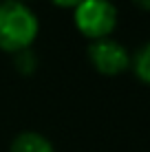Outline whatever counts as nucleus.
<instances>
[{"mask_svg":"<svg viewBox=\"0 0 150 152\" xmlns=\"http://www.w3.org/2000/svg\"><path fill=\"white\" fill-rule=\"evenodd\" d=\"M40 33L35 11L22 0H0V51L18 55L29 51Z\"/></svg>","mask_w":150,"mask_h":152,"instance_id":"f257e3e1","label":"nucleus"},{"mask_svg":"<svg viewBox=\"0 0 150 152\" xmlns=\"http://www.w3.org/2000/svg\"><path fill=\"white\" fill-rule=\"evenodd\" d=\"M117 9L110 0H82L73 9V24L89 42L110 38L117 27Z\"/></svg>","mask_w":150,"mask_h":152,"instance_id":"f03ea898","label":"nucleus"},{"mask_svg":"<svg viewBox=\"0 0 150 152\" xmlns=\"http://www.w3.org/2000/svg\"><path fill=\"white\" fill-rule=\"evenodd\" d=\"M86 55H89V62L93 69L108 77L121 75L124 71L130 69V53H128V49L113 38L91 42Z\"/></svg>","mask_w":150,"mask_h":152,"instance_id":"7ed1b4c3","label":"nucleus"},{"mask_svg":"<svg viewBox=\"0 0 150 152\" xmlns=\"http://www.w3.org/2000/svg\"><path fill=\"white\" fill-rule=\"evenodd\" d=\"M9 152H55V145L42 132L24 130V132H18L13 137L11 145H9Z\"/></svg>","mask_w":150,"mask_h":152,"instance_id":"20e7f679","label":"nucleus"},{"mask_svg":"<svg viewBox=\"0 0 150 152\" xmlns=\"http://www.w3.org/2000/svg\"><path fill=\"white\" fill-rule=\"evenodd\" d=\"M130 69L135 71L137 80L150 86V40L143 42L137 49V53L130 57Z\"/></svg>","mask_w":150,"mask_h":152,"instance_id":"39448f33","label":"nucleus"},{"mask_svg":"<svg viewBox=\"0 0 150 152\" xmlns=\"http://www.w3.org/2000/svg\"><path fill=\"white\" fill-rule=\"evenodd\" d=\"M15 69H18L20 73H24V75H29V73L35 71V55L33 51H22V53L15 55Z\"/></svg>","mask_w":150,"mask_h":152,"instance_id":"423d86ee","label":"nucleus"},{"mask_svg":"<svg viewBox=\"0 0 150 152\" xmlns=\"http://www.w3.org/2000/svg\"><path fill=\"white\" fill-rule=\"evenodd\" d=\"M51 2H53L55 7H60V9H75L82 0H51Z\"/></svg>","mask_w":150,"mask_h":152,"instance_id":"0eeeda50","label":"nucleus"},{"mask_svg":"<svg viewBox=\"0 0 150 152\" xmlns=\"http://www.w3.org/2000/svg\"><path fill=\"white\" fill-rule=\"evenodd\" d=\"M132 4L139 7L141 11H148V13H150V0H132Z\"/></svg>","mask_w":150,"mask_h":152,"instance_id":"6e6552de","label":"nucleus"},{"mask_svg":"<svg viewBox=\"0 0 150 152\" xmlns=\"http://www.w3.org/2000/svg\"><path fill=\"white\" fill-rule=\"evenodd\" d=\"M110 2H113V0H110Z\"/></svg>","mask_w":150,"mask_h":152,"instance_id":"1a4fd4ad","label":"nucleus"}]
</instances>
